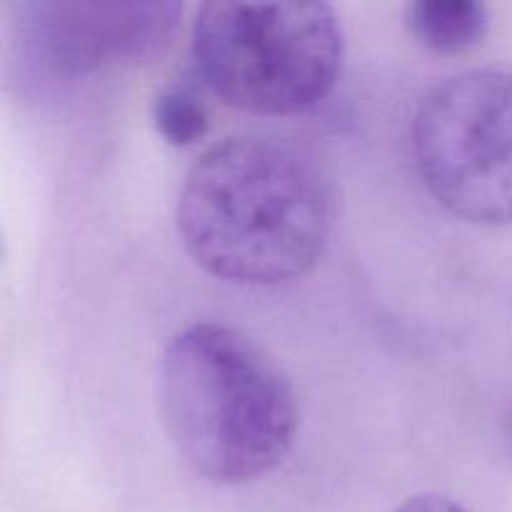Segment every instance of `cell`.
I'll return each mask as SVG.
<instances>
[{
    "mask_svg": "<svg viewBox=\"0 0 512 512\" xmlns=\"http://www.w3.org/2000/svg\"><path fill=\"white\" fill-rule=\"evenodd\" d=\"M335 195L305 145L268 133L228 135L195 158L175 208L183 248L213 278L245 288L290 283L330 243Z\"/></svg>",
    "mask_w": 512,
    "mask_h": 512,
    "instance_id": "1",
    "label": "cell"
},
{
    "mask_svg": "<svg viewBox=\"0 0 512 512\" xmlns=\"http://www.w3.org/2000/svg\"><path fill=\"white\" fill-rule=\"evenodd\" d=\"M160 410L183 463L215 485L253 483L278 468L300 423L283 365L225 323H195L165 345Z\"/></svg>",
    "mask_w": 512,
    "mask_h": 512,
    "instance_id": "2",
    "label": "cell"
},
{
    "mask_svg": "<svg viewBox=\"0 0 512 512\" xmlns=\"http://www.w3.org/2000/svg\"><path fill=\"white\" fill-rule=\"evenodd\" d=\"M198 78L255 115H298L323 103L345 63L328 3H205L193 23Z\"/></svg>",
    "mask_w": 512,
    "mask_h": 512,
    "instance_id": "3",
    "label": "cell"
},
{
    "mask_svg": "<svg viewBox=\"0 0 512 512\" xmlns=\"http://www.w3.org/2000/svg\"><path fill=\"white\" fill-rule=\"evenodd\" d=\"M410 145L428 193L475 225L512 223V73L470 70L423 95Z\"/></svg>",
    "mask_w": 512,
    "mask_h": 512,
    "instance_id": "4",
    "label": "cell"
},
{
    "mask_svg": "<svg viewBox=\"0 0 512 512\" xmlns=\"http://www.w3.org/2000/svg\"><path fill=\"white\" fill-rule=\"evenodd\" d=\"M183 5L163 0H30L20 45L43 73L78 78L105 65L143 63L170 43Z\"/></svg>",
    "mask_w": 512,
    "mask_h": 512,
    "instance_id": "5",
    "label": "cell"
},
{
    "mask_svg": "<svg viewBox=\"0 0 512 512\" xmlns=\"http://www.w3.org/2000/svg\"><path fill=\"white\" fill-rule=\"evenodd\" d=\"M408 28L435 53H465L488 35L490 10L475 0H418L408 5Z\"/></svg>",
    "mask_w": 512,
    "mask_h": 512,
    "instance_id": "6",
    "label": "cell"
},
{
    "mask_svg": "<svg viewBox=\"0 0 512 512\" xmlns=\"http://www.w3.org/2000/svg\"><path fill=\"white\" fill-rule=\"evenodd\" d=\"M153 123L173 148L200 143L208 133L210 113L198 85L190 80L165 85L153 100Z\"/></svg>",
    "mask_w": 512,
    "mask_h": 512,
    "instance_id": "7",
    "label": "cell"
},
{
    "mask_svg": "<svg viewBox=\"0 0 512 512\" xmlns=\"http://www.w3.org/2000/svg\"><path fill=\"white\" fill-rule=\"evenodd\" d=\"M395 512H468L460 503H455L453 498L440 493H423L413 495V498L405 500Z\"/></svg>",
    "mask_w": 512,
    "mask_h": 512,
    "instance_id": "8",
    "label": "cell"
}]
</instances>
